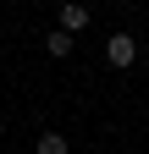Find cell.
<instances>
[{"instance_id":"obj_1","label":"cell","mask_w":149,"mask_h":154,"mask_svg":"<svg viewBox=\"0 0 149 154\" xmlns=\"http://www.w3.org/2000/svg\"><path fill=\"white\" fill-rule=\"evenodd\" d=\"M105 55H110V66H133L138 61V38L133 33H110L105 38Z\"/></svg>"},{"instance_id":"obj_3","label":"cell","mask_w":149,"mask_h":154,"mask_svg":"<svg viewBox=\"0 0 149 154\" xmlns=\"http://www.w3.org/2000/svg\"><path fill=\"white\" fill-rule=\"evenodd\" d=\"M33 154H72V143L61 138V132H39V143H33Z\"/></svg>"},{"instance_id":"obj_2","label":"cell","mask_w":149,"mask_h":154,"mask_svg":"<svg viewBox=\"0 0 149 154\" xmlns=\"http://www.w3.org/2000/svg\"><path fill=\"white\" fill-rule=\"evenodd\" d=\"M88 22H94L88 6H61V28H66V33H78V28H88Z\"/></svg>"},{"instance_id":"obj_4","label":"cell","mask_w":149,"mask_h":154,"mask_svg":"<svg viewBox=\"0 0 149 154\" xmlns=\"http://www.w3.org/2000/svg\"><path fill=\"white\" fill-rule=\"evenodd\" d=\"M50 55H72V33H66V28L50 33Z\"/></svg>"}]
</instances>
